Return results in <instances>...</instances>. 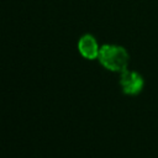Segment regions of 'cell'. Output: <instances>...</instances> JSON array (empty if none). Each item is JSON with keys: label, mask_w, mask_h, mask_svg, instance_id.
Listing matches in <instances>:
<instances>
[{"label": "cell", "mask_w": 158, "mask_h": 158, "mask_svg": "<svg viewBox=\"0 0 158 158\" xmlns=\"http://www.w3.org/2000/svg\"><path fill=\"white\" fill-rule=\"evenodd\" d=\"M98 59L106 69L111 72L122 73L123 70L127 69L130 57H128L127 51L121 46L104 44L100 47Z\"/></svg>", "instance_id": "cell-1"}, {"label": "cell", "mask_w": 158, "mask_h": 158, "mask_svg": "<svg viewBox=\"0 0 158 158\" xmlns=\"http://www.w3.org/2000/svg\"><path fill=\"white\" fill-rule=\"evenodd\" d=\"M120 85L125 94L136 95V94L141 93V90L144 85V80L139 73L126 69L120 75Z\"/></svg>", "instance_id": "cell-2"}, {"label": "cell", "mask_w": 158, "mask_h": 158, "mask_svg": "<svg viewBox=\"0 0 158 158\" xmlns=\"http://www.w3.org/2000/svg\"><path fill=\"white\" fill-rule=\"evenodd\" d=\"M78 49L80 54L86 59H96L99 57L100 47L95 40V37L90 33L81 36L78 41Z\"/></svg>", "instance_id": "cell-3"}]
</instances>
